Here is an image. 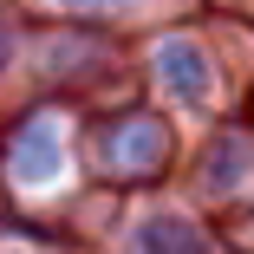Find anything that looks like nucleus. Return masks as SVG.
I'll return each instance as SVG.
<instances>
[{
  "instance_id": "2",
  "label": "nucleus",
  "mask_w": 254,
  "mask_h": 254,
  "mask_svg": "<svg viewBox=\"0 0 254 254\" xmlns=\"http://www.w3.org/2000/svg\"><path fill=\"white\" fill-rule=\"evenodd\" d=\"M163 72H170V85H176V91H189V98L202 91V59H195V46L170 39V46H163Z\"/></svg>"
},
{
  "instance_id": "3",
  "label": "nucleus",
  "mask_w": 254,
  "mask_h": 254,
  "mask_svg": "<svg viewBox=\"0 0 254 254\" xmlns=\"http://www.w3.org/2000/svg\"><path fill=\"white\" fill-rule=\"evenodd\" d=\"M0 53H7V46H0Z\"/></svg>"
},
{
  "instance_id": "1",
  "label": "nucleus",
  "mask_w": 254,
  "mask_h": 254,
  "mask_svg": "<svg viewBox=\"0 0 254 254\" xmlns=\"http://www.w3.org/2000/svg\"><path fill=\"white\" fill-rule=\"evenodd\" d=\"M13 170H20L26 183H46V176L59 170V143L46 137V124H33V130L13 143Z\"/></svg>"
}]
</instances>
